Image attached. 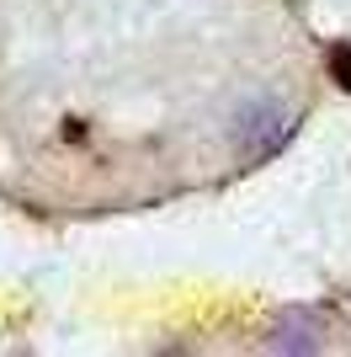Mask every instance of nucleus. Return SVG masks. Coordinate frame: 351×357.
<instances>
[{
    "label": "nucleus",
    "instance_id": "1",
    "mask_svg": "<svg viewBox=\"0 0 351 357\" xmlns=\"http://www.w3.org/2000/svg\"><path fill=\"white\" fill-rule=\"evenodd\" d=\"M292 134H298V112L272 102V96L234 107V118H229V144L240 155V165H266L272 155H282L292 144Z\"/></svg>",
    "mask_w": 351,
    "mask_h": 357
},
{
    "label": "nucleus",
    "instance_id": "2",
    "mask_svg": "<svg viewBox=\"0 0 351 357\" xmlns=\"http://www.w3.org/2000/svg\"><path fill=\"white\" fill-rule=\"evenodd\" d=\"M261 347L266 352H282V357H314V352H325V326L314 310H282L261 331Z\"/></svg>",
    "mask_w": 351,
    "mask_h": 357
},
{
    "label": "nucleus",
    "instance_id": "3",
    "mask_svg": "<svg viewBox=\"0 0 351 357\" xmlns=\"http://www.w3.org/2000/svg\"><path fill=\"white\" fill-rule=\"evenodd\" d=\"M325 70H330V80H336V86L351 96V43H330V54H325Z\"/></svg>",
    "mask_w": 351,
    "mask_h": 357
}]
</instances>
